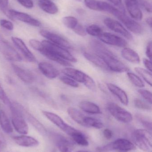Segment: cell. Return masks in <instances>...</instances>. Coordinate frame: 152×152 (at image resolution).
Returning <instances> with one entry per match:
<instances>
[{
  "label": "cell",
  "mask_w": 152,
  "mask_h": 152,
  "mask_svg": "<svg viewBox=\"0 0 152 152\" xmlns=\"http://www.w3.org/2000/svg\"><path fill=\"white\" fill-rule=\"evenodd\" d=\"M91 46L96 54L102 59L109 70L120 73L129 71V68L100 42L93 41Z\"/></svg>",
  "instance_id": "6da1fadb"
},
{
  "label": "cell",
  "mask_w": 152,
  "mask_h": 152,
  "mask_svg": "<svg viewBox=\"0 0 152 152\" xmlns=\"http://www.w3.org/2000/svg\"><path fill=\"white\" fill-rule=\"evenodd\" d=\"M102 11L109 12L115 16L132 33L136 34H141L142 33L143 29L139 23L127 16L125 12L110 4L104 2L103 4Z\"/></svg>",
  "instance_id": "7a4b0ae2"
},
{
  "label": "cell",
  "mask_w": 152,
  "mask_h": 152,
  "mask_svg": "<svg viewBox=\"0 0 152 152\" xmlns=\"http://www.w3.org/2000/svg\"><path fill=\"white\" fill-rule=\"evenodd\" d=\"M35 50L41 53H48L57 57L64 59L69 62H76L77 60L67 49L56 45L47 40L39 42Z\"/></svg>",
  "instance_id": "3957f363"
},
{
  "label": "cell",
  "mask_w": 152,
  "mask_h": 152,
  "mask_svg": "<svg viewBox=\"0 0 152 152\" xmlns=\"http://www.w3.org/2000/svg\"><path fill=\"white\" fill-rule=\"evenodd\" d=\"M12 115V124L16 131L21 135H26L29 131L28 124L22 113L21 104L13 102L10 106Z\"/></svg>",
  "instance_id": "277c9868"
},
{
  "label": "cell",
  "mask_w": 152,
  "mask_h": 152,
  "mask_svg": "<svg viewBox=\"0 0 152 152\" xmlns=\"http://www.w3.org/2000/svg\"><path fill=\"white\" fill-rule=\"evenodd\" d=\"M135 144L142 151L149 152L152 145V137L151 131L146 129H138L134 131L132 135Z\"/></svg>",
  "instance_id": "5b68a950"
},
{
  "label": "cell",
  "mask_w": 152,
  "mask_h": 152,
  "mask_svg": "<svg viewBox=\"0 0 152 152\" xmlns=\"http://www.w3.org/2000/svg\"><path fill=\"white\" fill-rule=\"evenodd\" d=\"M106 107L110 113L118 121L128 123L133 121L132 114L117 104L110 102L107 104Z\"/></svg>",
  "instance_id": "8992f818"
},
{
  "label": "cell",
  "mask_w": 152,
  "mask_h": 152,
  "mask_svg": "<svg viewBox=\"0 0 152 152\" xmlns=\"http://www.w3.org/2000/svg\"><path fill=\"white\" fill-rule=\"evenodd\" d=\"M136 146L129 140L125 138H119L108 145L99 147L98 150L106 151L111 150H117L121 151L128 152L135 150Z\"/></svg>",
  "instance_id": "52a82bcc"
},
{
  "label": "cell",
  "mask_w": 152,
  "mask_h": 152,
  "mask_svg": "<svg viewBox=\"0 0 152 152\" xmlns=\"http://www.w3.org/2000/svg\"><path fill=\"white\" fill-rule=\"evenodd\" d=\"M43 113L51 122L69 135L71 136L77 130L68 125L60 117L55 113L46 111H43Z\"/></svg>",
  "instance_id": "ba28073f"
},
{
  "label": "cell",
  "mask_w": 152,
  "mask_h": 152,
  "mask_svg": "<svg viewBox=\"0 0 152 152\" xmlns=\"http://www.w3.org/2000/svg\"><path fill=\"white\" fill-rule=\"evenodd\" d=\"M104 23L108 28L115 33L120 34L128 40H133V36L130 32L117 20L110 18H106L104 20Z\"/></svg>",
  "instance_id": "9c48e42d"
},
{
  "label": "cell",
  "mask_w": 152,
  "mask_h": 152,
  "mask_svg": "<svg viewBox=\"0 0 152 152\" xmlns=\"http://www.w3.org/2000/svg\"><path fill=\"white\" fill-rule=\"evenodd\" d=\"M40 34L43 37L46 38L47 41L56 45L66 49L72 48L70 43L66 39L57 34L45 30H41Z\"/></svg>",
  "instance_id": "30bf717a"
},
{
  "label": "cell",
  "mask_w": 152,
  "mask_h": 152,
  "mask_svg": "<svg viewBox=\"0 0 152 152\" xmlns=\"http://www.w3.org/2000/svg\"><path fill=\"white\" fill-rule=\"evenodd\" d=\"M0 48L4 58L10 61H21V57L16 50L7 41H0Z\"/></svg>",
  "instance_id": "8fae6325"
},
{
  "label": "cell",
  "mask_w": 152,
  "mask_h": 152,
  "mask_svg": "<svg viewBox=\"0 0 152 152\" xmlns=\"http://www.w3.org/2000/svg\"><path fill=\"white\" fill-rule=\"evenodd\" d=\"M52 138L56 146L61 152H72L74 145L68 139L56 133L52 134Z\"/></svg>",
  "instance_id": "7c38bea8"
},
{
  "label": "cell",
  "mask_w": 152,
  "mask_h": 152,
  "mask_svg": "<svg viewBox=\"0 0 152 152\" xmlns=\"http://www.w3.org/2000/svg\"><path fill=\"white\" fill-rule=\"evenodd\" d=\"M9 12L12 20H17L35 27H39L41 25V22L39 20L27 13L13 10H9Z\"/></svg>",
  "instance_id": "4fadbf2b"
},
{
  "label": "cell",
  "mask_w": 152,
  "mask_h": 152,
  "mask_svg": "<svg viewBox=\"0 0 152 152\" xmlns=\"http://www.w3.org/2000/svg\"><path fill=\"white\" fill-rule=\"evenodd\" d=\"M98 38L106 44L117 47H126L127 45L126 41L120 37L109 33H103Z\"/></svg>",
  "instance_id": "5bb4252c"
},
{
  "label": "cell",
  "mask_w": 152,
  "mask_h": 152,
  "mask_svg": "<svg viewBox=\"0 0 152 152\" xmlns=\"http://www.w3.org/2000/svg\"><path fill=\"white\" fill-rule=\"evenodd\" d=\"M62 72L65 75L73 79L77 82L83 83L85 86L91 78L90 76L84 72L71 68L64 69L62 70Z\"/></svg>",
  "instance_id": "9a60e30c"
},
{
  "label": "cell",
  "mask_w": 152,
  "mask_h": 152,
  "mask_svg": "<svg viewBox=\"0 0 152 152\" xmlns=\"http://www.w3.org/2000/svg\"><path fill=\"white\" fill-rule=\"evenodd\" d=\"M11 39L16 47L20 51L23 56L29 61L31 62L36 61L37 60L35 57L29 50L27 46L21 39L14 37H12Z\"/></svg>",
  "instance_id": "2e32d148"
},
{
  "label": "cell",
  "mask_w": 152,
  "mask_h": 152,
  "mask_svg": "<svg viewBox=\"0 0 152 152\" xmlns=\"http://www.w3.org/2000/svg\"><path fill=\"white\" fill-rule=\"evenodd\" d=\"M38 66L41 73L48 78L53 79L59 75V71L51 63L46 62H40L38 64Z\"/></svg>",
  "instance_id": "e0dca14e"
},
{
  "label": "cell",
  "mask_w": 152,
  "mask_h": 152,
  "mask_svg": "<svg viewBox=\"0 0 152 152\" xmlns=\"http://www.w3.org/2000/svg\"><path fill=\"white\" fill-rule=\"evenodd\" d=\"M12 139L18 145L22 147H36L39 144V142L35 138L26 135L14 136Z\"/></svg>",
  "instance_id": "ac0fdd59"
},
{
  "label": "cell",
  "mask_w": 152,
  "mask_h": 152,
  "mask_svg": "<svg viewBox=\"0 0 152 152\" xmlns=\"http://www.w3.org/2000/svg\"><path fill=\"white\" fill-rule=\"evenodd\" d=\"M106 86L109 91L115 95L123 104L125 105L128 104V96L124 90L112 83H107Z\"/></svg>",
  "instance_id": "d6986e66"
},
{
  "label": "cell",
  "mask_w": 152,
  "mask_h": 152,
  "mask_svg": "<svg viewBox=\"0 0 152 152\" xmlns=\"http://www.w3.org/2000/svg\"><path fill=\"white\" fill-rule=\"evenodd\" d=\"M12 67L16 75L23 82L28 84L34 82L35 76L31 72L15 64H12Z\"/></svg>",
  "instance_id": "ffe728a7"
},
{
  "label": "cell",
  "mask_w": 152,
  "mask_h": 152,
  "mask_svg": "<svg viewBox=\"0 0 152 152\" xmlns=\"http://www.w3.org/2000/svg\"><path fill=\"white\" fill-rule=\"evenodd\" d=\"M22 113L23 117L25 118H26L28 121L43 135L46 134V129L44 126L35 118L33 115H31L26 110L24 107L22 108Z\"/></svg>",
  "instance_id": "44dd1931"
},
{
  "label": "cell",
  "mask_w": 152,
  "mask_h": 152,
  "mask_svg": "<svg viewBox=\"0 0 152 152\" xmlns=\"http://www.w3.org/2000/svg\"><path fill=\"white\" fill-rule=\"evenodd\" d=\"M129 13L132 18L137 21L142 20V12L138 6L137 0L131 2H125Z\"/></svg>",
  "instance_id": "7402d4cb"
},
{
  "label": "cell",
  "mask_w": 152,
  "mask_h": 152,
  "mask_svg": "<svg viewBox=\"0 0 152 152\" xmlns=\"http://www.w3.org/2000/svg\"><path fill=\"white\" fill-rule=\"evenodd\" d=\"M79 107L82 111L87 113L93 114L101 113L100 107L95 104L89 101L80 102Z\"/></svg>",
  "instance_id": "603a6c76"
},
{
  "label": "cell",
  "mask_w": 152,
  "mask_h": 152,
  "mask_svg": "<svg viewBox=\"0 0 152 152\" xmlns=\"http://www.w3.org/2000/svg\"><path fill=\"white\" fill-rule=\"evenodd\" d=\"M121 56L125 59L131 63L138 64L140 62V58L137 53L129 48L122 49Z\"/></svg>",
  "instance_id": "cb8c5ba5"
},
{
  "label": "cell",
  "mask_w": 152,
  "mask_h": 152,
  "mask_svg": "<svg viewBox=\"0 0 152 152\" xmlns=\"http://www.w3.org/2000/svg\"><path fill=\"white\" fill-rule=\"evenodd\" d=\"M38 6L43 11L50 14H55L58 12L57 5L51 0H39Z\"/></svg>",
  "instance_id": "d4e9b609"
},
{
  "label": "cell",
  "mask_w": 152,
  "mask_h": 152,
  "mask_svg": "<svg viewBox=\"0 0 152 152\" xmlns=\"http://www.w3.org/2000/svg\"><path fill=\"white\" fill-rule=\"evenodd\" d=\"M84 56L87 61L98 67L105 70L109 69L102 59L97 54H91L89 53L85 52L84 53Z\"/></svg>",
  "instance_id": "484cf974"
},
{
  "label": "cell",
  "mask_w": 152,
  "mask_h": 152,
  "mask_svg": "<svg viewBox=\"0 0 152 152\" xmlns=\"http://www.w3.org/2000/svg\"><path fill=\"white\" fill-rule=\"evenodd\" d=\"M0 125L1 129L6 134L13 132V128L10 121L4 111L0 110Z\"/></svg>",
  "instance_id": "4316f807"
},
{
  "label": "cell",
  "mask_w": 152,
  "mask_h": 152,
  "mask_svg": "<svg viewBox=\"0 0 152 152\" xmlns=\"http://www.w3.org/2000/svg\"><path fill=\"white\" fill-rule=\"evenodd\" d=\"M67 112L69 116L74 121L81 126H85L84 120L85 116L80 111L76 108L69 107L68 109Z\"/></svg>",
  "instance_id": "83f0119b"
},
{
  "label": "cell",
  "mask_w": 152,
  "mask_h": 152,
  "mask_svg": "<svg viewBox=\"0 0 152 152\" xmlns=\"http://www.w3.org/2000/svg\"><path fill=\"white\" fill-rule=\"evenodd\" d=\"M70 136L75 142L79 145L83 146H88L89 145L88 141L84 135L80 131L77 130Z\"/></svg>",
  "instance_id": "f1b7e54d"
},
{
  "label": "cell",
  "mask_w": 152,
  "mask_h": 152,
  "mask_svg": "<svg viewBox=\"0 0 152 152\" xmlns=\"http://www.w3.org/2000/svg\"><path fill=\"white\" fill-rule=\"evenodd\" d=\"M84 123L85 127H93L97 129H101L104 127V125L101 121L99 120L92 117L85 116L84 120Z\"/></svg>",
  "instance_id": "f546056e"
},
{
  "label": "cell",
  "mask_w": 152,
  "mask_h": 152,
  "mask_svg": "<svg viewBox=\"0 0 152 152\" xmlns=\"http://www.w3.org/2000/svg\"><path fill=\"white\" fill-rule=\"evenodd\" d=\"M135 70L137 73H138L142 78L145 80V82L149 84L151 86L152 84V76L151 72L149 70H146L144 69L141 67H135Z\"/></svg>",
  "instance_id": "4dcf8cb0"
},
{
  "label": "cell",
  "mask_w": 152,
  "mask_h": 152,
  "mask_svg": "<svg viewBox=\"0 0 152 152\" xmlns=\"http://www.w3.org/2000/svg\"><path fill=\"white\" fill-rule=\"evenodd\" d=\"M87 34L92 36L99 37L103 33L101 28L96 25H92L88 26L86 28Z\"/></svg>",
  "instance_id": "1f68e13d"
},
{
  "label": "cell",
  "mask_w": 152,
  "mask_h": 152,
  "mask_svg": "<svg viewBox=\"0 0 152 152\" xmlns=\"http://www.w3.org/2000/svg\"><path fill=\"white\" fill-rule=\"evenodd\" d=\"M63 24L68 28L73 30L78 24V20L72 16H67L62 18Z\"/></svg>",
  "instance_id": "d6a6232c"
},
{
  "label": "cell",
  "mask_w": 152,
  "mask_h": 152,
  "mask_svg": "<svg viewBox=\"0 0 152 152\" xmlns=\"http://www.w3.org/2000/svg\"><path fill=\"white\" fill-rule=\"evenodd\" d=\"M127 76L131 82L137 87L142 88L145 86L144 83L141 78L134 73L127 72Z\"/></svg>",
  "instance_id": "836d02e7"
},
{
  "label": "cell",
  "mask_w": 152,
  "mask_h": 152,
  "mask_svg": "<svg viewBox=\"0 0 152 152\" xmlns=\"http://www.w3.org/2000/svg\"><path fill=\"white\" fill-rule=\"evenodd\" d=\"M137 118L142 123L143 126L145 128V129L151 131H151L152 123L151 121H150L146 117L142 116V115H139V114L137 115Z\"/></svg>",
  "instance_id": "e575fe53"
},
{
  "label": "cell",
  "mask_w": 152,
  "mask_h": 152,
  "mask_svg": "<svg viewBox=\"0 0 152 152\" xmlns=\"http://www.w3.org/2000/svg\"><path fill=\"white\" fill-rule=\"evenodd\" d=\"M59 79L62 83L68 85V86H70L77 88L79 86L78 82L68 76H62L60 77Z\"/></svg>",
  "instance_id": "d590c367"
},
{
  "label": "cell",
  "mask_w": 152,
  "mask_h": 152,
  "mask_svg": "<svg viewBox=\"0 0 152 152\" xmlns=\"http://www.w3.org/2000/svg\"><path fill=\"white\" fill-rule=\"evenodd\" d=\"M134 104L136 107L141 110H149L151 109V105L141 99L137 98L134 100Z\"/></svg>",
  "instance_id": "8d00e7d4"
},
{
  "label": "cell",
  "mask_w": 152,
  "mask_h": 152,
  "mask_svg": "<svg viewBox=\"0 0 152 152\" xmlns=\"http://www.w3.org/2000/svg\"><path fill=\"white\" fill-rule=\"evenodd\" d=\"M9 0H0V10L7 16L9 18L12 20L10 15L9 10L8 9Z\"/></svg>",
  "instance_id": "74e56055"
},
{
  "label": "cell",
  "mask_w": 152,
  "mask_h": 152,
  "mask_svg": "<svg viewBox=\"0 0 152 152\" xmlns=\"http://www.w3.org/2000/svg\"><path fill=\"white\" fill-rule=\"evenodd\" d=\"M138 93L141 96L148 102V103L152 104V93L150 91L146 89H140L138 91Z\"/></svg>",
  "instance_id": "f35d334b"
},
{
  "label": "cell",
  "mask_w": 152,
  "mask_h": 152,
  "mask_svg": "<svg viewBox=\"0 0 152 152\" xmlns=\"http://www.w3.org/2000/svg\"><path fill=\"white\" fill-rule=\"evenodd\" d=\"M98 1L97 0H84L86 6L90 10L98 11Z\"/></svg>",
  "instance_id": "ab89813d"
},
{
  "label": "cell",
  "mask_w": 152,
  "mask_h": 152,
  "mask_svg": "<svg viewBox=\"0 0 152 152\" xmlns=\"http://www.w3.org/2000/svg\"><path fill=\"white\" fill-rule=\"evenodd\" d=\"M0 25L4 28L10 31L13 30L14 28V26L12 22L7 20H0Z\"/></svg>",
  "instance_id": "60d3db41"
},
{
  "label": "cell",
  "mask_w": 152,
  "mask_h": 152,
  "mask_svg": "<svg viewBox=\"0 0 152 152\" xmlns=\"http://www.w3.org/2000/svg\"><path fill=\"white\" fill-rule=\"evenodd\" d=\"M0 99L6 105L10 106L11 103L10 102V99L8 98L6 93L4 92L3 88L0 85Z\"/></svg>",
  "instance_id": "b9f144b4"
},
{
  "label": "cell",
  "mask_w": 152,
  "mask_h": 152,
  "mask_svg": "<svg viewBox=\"0 0 152 152\" xmlns=\"http://www.w3.org/2000/svg\"><path fill=\"white\" fill-rule=\"evenodd\" d=\"M73 31L77 34L80 36L84 37L87 35L86 31L84 27L81 24L78 23L76 26L73 29Z\"/></svg>",
  "instance_id": "7bdbcfd3"
},
{
  "label": "cell",
  "mask_w": 152,
  "mask_h": 152,
  "mask_svg": "<svg viewBox=\"0 0 152 152\" xmlns=\"http://www.w3.org/2000/svg\"><path fill=\"white\" fill-rule=\"evenodd\" d=\"M137 3L140 5L142 6L148 12H152L151 5L150 3L148 2L145 0H137Z\"/></svg>",
  "instance_id": "ee69618b"
},
{
  "label": "cell",
  "mask_w": 152,
  "mask_h": 152,
  "mask_svg": "<svg viewBox=\"0 0 152 152\" xmlns=\"http://www.w3.org/2000/svg\"><path fill=\"white\" fill-rule=\"evenodd\" d=\"M17 1L22 6L27 9H31L34 7V2L32 0H17Z\"/></svg>",
  "instance_id": "f6af8a7d"
},
{
  "label": "cell",
  "mask_w": 152,
  "mask_h": 152,
  "mask_svg": "<svg viewBox=\"0 0 152 152\" xmlns=\"http://www.w3.org/2000/svg\"><path fill=\"white\" fill-rule=\"evenodd\" d=\"M111 3L113 4L120 10L125 12V9L121 0H108Z\"/></svg>",
  "instance_id": "bcb514c9"
},
{
  "label": "cell",
  "mask_w": 152,
  "mask_h": 152,
  "mask_svg": "<svg viewBox=\"0 0 152 152\" xmlns=\"http://www.w3.org/2000/svg\"><path fill=\"white\" fill-rule=\"evenodd\" d=\"M146 56L148 57V58L151 61L152 60V42L151 41L149 42L146 46Z\"/></svg>",
  "instance_id": "7dc6e473"
},
{
  "label": "cell",
  "mask_w": 152,
  "mask_h": 152,
  "mask_svg": "<svg viewBox=\"0 0 152 152\" xmlns=\"http://www.w3.org/2000/svg\"><path fill=\"white\" fill-rule=\"evenodd\" d=\"M103 134L104 137L108 140H109L113 136L112 131L109 129H106L104 130Z\"/></svg>",
  "instance_id": "c3c4849f"
},
{
  "label": "cell",
  "mask_w": 152,
  "mask_h": 152,
  "mask_svg": "<svg viewBox=\"0 0 152 152\" xmlns=\"http://www.w3.org/2000/svg\"><path fill=\"white\" fill-rule=\"evenodd\" d=\"M144 65L146 68L150 72L152 71V62L151 61L147 58H144L143 59Z\"/></svg>",
  "instance_id": "681fc988"
},
{
  "label": "cell",
  "mask_w": 152,
  "mask_h": 152,
  "mask_svg": "<svg viewBox=\"0 0 152 152\" xmlns=\"http://www.w3.org/2000/svg\"><path fill=\"white\" fill-rule=\"evenodd\" d=\"M146 23H147L148 26H150V27L151 28L152 26V18L151 17L147 18L146 19Z\"/></svg>",
  "instance_id": "f907efd6"
},
{
  "label": "cell",
  "mask_w": 152,
  "mask_h": 152,
  "mask_svg": "<svg viewBox=\"0 0 152 152\" xmlns=\"http://www.w3.org/2000/svg\"><path fill=\"white\" fill-rule=\"evenodd\" d=\"M77 12H78L79 13V14H82V13H84V10H82V9H78Z\"/></svg>",
  "instance_id": "816d5d0a"
},
{
  "label": "cell",
  "mask_w": 152,
  "mask_h": 152,
  "mask_svg": "<svg viewBox=\"0 0 152 152\" xmlns=\"http://www.w3.org/2000/svg\"><path fill=\"white\" fill-rule=\"evenodd\" d=\"M0 139H4V137L3 136L2 134L1 133V131H0Z\"/></svg>",
  "instance_id": "f5cc1de1"
},
{
  "label": "cell",
  "mask_w": 152,
  "mask_h": 152,
  "mask_svg": "<svg viewBox=\"0 0 152 152\" xmlns=\"http://www.w3.org/2000/svg\"><path fill=\"white\" fill-rule=\"evenodd\" d=\"M137 0H125V2H131L136 1Z\"/></svg>",
  "instance_id": "db71d44e"
},
{
  "label": "cell",
  "mask_w": 152,
  "mask_h": 152,
  "mask_svg": "<svg viewBox=\"0 0 152 152\" xmlns=\"http://www.w3.org/2000/svg\"><path fill=\"white\" fill-rule=\"evenodd\" d=\"M77 152H88L86 151H78Z\"/></svg>",
  "instance_id": "11a10c76"
},
{
  "label": "cell",
  "mask_w": 152,
  "mask_h": 152,
  "mask_svg": "<svg viewBox=\"0 0 152 152\" xmlns=\"http://www.w3.org/2000/svg\"><path fill=\"white\" fill-rule=\"evenodd\" d=\"M76 1H81V0H76Z\"/></svg>",
  "instance_id": "9f6ffc18"
}]
</instances>
